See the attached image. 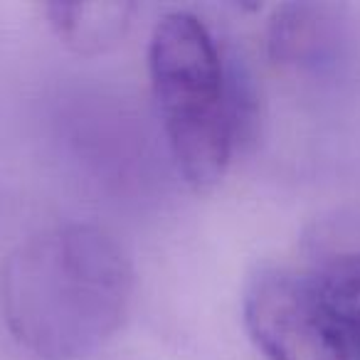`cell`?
<instances>
[{
    "instance_id": "2",
    "label": "cell",
    "mask_w": 360,
    "mask_h": 360,
    "mask_svg": "<svg viewBox=\"0 0 360 360\" xmlns=\"http://www.w3.org/2000/svg\"><path fill=\"white\" fill-rule=\"evenodd\" d=\"M148 75L175 170L193 191H212L245 134L250 86L225 65L202 18L188 11H170L155 22Z\"/></svg>"
},
{
    "instance_id": "3",
    "label": "cell",
    "mask_w": 360,
    "mask_h": 360,
    "mask_svg": "<svg viewBox=\"0 0 360 360\" xmlns=\"http://www.w3.org/2000/svg\"><path fill=\"white\" fill-rule=\"evenodd\" d=\"M242 323L266 360H348L314 269L255 266L242 286Z\"/></svg>"
},
{
    "instance_id": "5",
    "label": "cell",
    "mask_w": 360,
    "mask_h": 360,
    "mask_svg": "<svg viewBox=\"0 0 360 360\" xmlns=\"http://www.w3.org/2000/svg\"><path fill=\"white\" fill-rule=\"evenodd\" d=\"M345 345V358L360 360V252H343L314 269Z\"/></svg>"
},
{
    "instance_id": "4",
    "label": "cell",
    "mask_w": 360,
    "mask_h": 360,
    "mask_svg": "<svg viewBox=\"0 0 360 360\" xmlns=\"http://www.w3.org/2000/svg\"><path fill=\"white\" fill-rule=\"evenodd\" d=\"M136 6L129 3H52L45 15L60 42L79 55H99L126 37Z\"/></svg>"
},
{
    "instance_id": "1",
    "label": "cell",
    "mask_w": 360,
    "mask_h": 360,
    "mask_svg": "<svg viewBox=\"0 0 360 360\" xmlns=\"http://www.w3.org/2000/svg\"><path fill=\"white\" fill-rule=\"evenodd\" d=\"M134 266L111 232L89 222L27 237L6 262L0 309L8 330L37 360H79L121 328Z\"/></svg>"
}]
</instances>
